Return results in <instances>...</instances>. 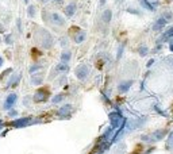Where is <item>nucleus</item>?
Instances as JSON below:
<instances>
[{
  "instance_id": "f257e3e1",
  "label": "nucleus",
  "mask_w": 173,
  "mask_h": 154,
  "mask_svg": "<svg viewBox=\"0 0 173 154\" xmlns=\"http://www.w3.org/2000/svg\"><path fill=\"white\" fill-rule=\"evenodd\" d=\"M39 43L43 46L45 49H50L52 47V45H53V38L52 35L49 34V31L46 30H39Z\"/></svg>"
},
{
  "instance_id": "f03ea898",
  "label": "nucleus",
  "mask_w": 173,
  "mask_h": 154,
  "mask_svg": "<svg viewBox=\"0 0 173 154\" xmlns=\"http://www.w3.org/2000/svg\"><path fill=\"white\" fill-rule=\"evenodd\" d=\"M166 135V130H157L155 132H153V134H150L149 136H143L142 139L143 141H147V142H157V141H161L164 136Z\"/></svg>"
},
{
  "instance_id": "7ed1b4c3",
  "label": "nucleus",
  "mask_w": 173,
  "mask_h": 154,
  "mask_svg": "<svg viewBox=\"0 0 173 154\" xmlns=\"http://www.w3.org/2000/svg\"><path fill=\"white\" fill-rule=\"evenodd\" d=\"M88 73H89V68L87 65H79L77 68H76V71H75V75H76V77L79 80H85L87 79V76H88Z\"/></svg>"
},
{
  "instance_id": "20e7f679",
  "label": "nucleus",
  "mask_w": 173,
  "mask_h": 154,
  "mask_svg": "<svg viewBox=\"0 0 173 154\" xmlns=\"http://www.w3.org/2000/svg\"><path fill=\"white\" fill-rule=\"evenodd\" d=\"M49 91L46 88H41L38 89L35 92V95H34V101H37V103H41V101H46L47 99H49Z\"/></svg>"
},
{
  "instance_id": "39448f33",
  "label": "nucleus",
  "mask_w": 173,
  "mask_h": 154,
  "mask_svg": "<svg viewBox=\"0 0 173 154\" xmlns=\"http://www.w3.org/2000/svg\"><path fill=\"white\" fill-rule=\"evenodd\" d=\"M72 111H73V107H72L71 104H66V106L61 107V108L58 110V116H60V118H68V116L71 115Z\"/></svg>"
},
{
  "instance_id": "423d86ee",
  "label": "nucleus",
  "mask_w": 173,
  "mask_h": 154,
  "mask_svg": "<svg viewBox=\"0 0 173 154\" xmlns=\"http://www.w3.org/2000/svg\"><path fill=\"white\" fill-rule=\"evenodd\" d=\"M50 20H52L54 24H57V26H64V24H65V19L57 12L50 14Z\"/></svg>"
},
{
  "instance_id": "0eeeda50",
  "label": "nucleus",
  "mask_w": 173,
  "mask_h": 154,
  "mask_svg": "<svg viewBox=\"0 0 173 154\" xmlns=\"http://www.w3.org/2000/svg\"><path fill=\"white\" fill-rule=\"evenodd\" d=\"M16 99H18V95H16V93H11V95H8L7 99H5V103H4L5 110H9V108L14 106V103L16 101Z\"/></svg>"
},
{
  "instance_id": "6e6552de",
  "label": "nucleus",
  "mask_w": 173,
  "mask_h": 154,
  "mask_svg": "<svg viewBox=\"0 0 173 154\" xmlns=\"http://www.w3.org/2000/svg\"><path fill=\"white\" fill-rule=\"evenodd\" d=\"M33 122V119L31 118H22V119H18V120H15L12 123L14 127H26L27 124H30Z\"/></svg>"
},
{
  "instance_id": "1a4fd4ad",
  "label": "nucleus",
  "mask_w": 173,
  "mask_h": 154,
  "mask_svg": "<svg viewBox=\"0 0 173 154\" xmlns=\"http://www.w3.org/2000/svg\"><path fill=\"white\" fill-rule=\"evenodd\" d=\"M76 8H77V5H76L75 1L69 3V4L65 7V15H66L68 18H72V16L75 15V12H76Z\"/></svg>"
},
{
  "instance_id": "9d476101",
  "label": "nucleus",
  "mask_w": 173,
  "mask_h": 154,
  "mask_svg": "<svg viewBox=\"0 0 173 154\" xmlns=\"http://www.w3.org/2000/svg\"><path fill=\"white\" fill-rule=\"evenodd\" d=\"M166 19L164 18V16H161V18H158L157 20H155V23L153 24V30L154 31H160L162 30V27H165V24H166Z\"/></svg>"
},
{
  "instance_id": "9b49d317",
  "label": "nucleus",
  "mask_w": 173,
  "mask_h": 154,
  "mask_svg": "<svg viewBox=\"0 0 173 154\" xmlns=\"http://www.w3.org/2000/svg\"><path fill=\"white\" fill-rule=\"evenodd\" d=\"M68 69H69V66H68L66 62H61V64L56 65L54 72H56V73H65V72H68ZM56 73H54V75H56Z\"/></svg>"
},
{
  "instance_id": "f8f14e48",
  "label": "nucleus",
  "mask_w": 173,
  "mask_h": 154,
  "mask_svg": "<svg viewBox=\"0 0 173 154\" xmlns=\"http://www.w3.org/2000/svg\"><path fill=\"white\" fill-rule=\"evenodd\" d=\"M170 38H173V27H169L168 30H166L164 34L161 35L160 42H166V41L170 39Z\"/></svg>"
},
{
  "instance_id": "ddd939ff",
  "label": "nucleus",
  "mask_w": 173,
  "mask_h": 154,
  "mask_svg": "<svg viewBox=\"0 0 173 154\" xmlns=\"http://www.w3.org/2000/svg\"><path fill=\"white\" fill-rule=\"evenodd\" d=\"M85 38H87V33L85 31H79L75 35V42L76 43H83Z\"/></svg>"
},
{
  "instance_id": "4468645a",
  "label": "nucleus",
  "mask_w": 173,
  "mask_h": 154,
  "mask_svg": "<svg viewBox=\"0 0 173 154\" xmlns=\"http://www.w3.org/2000/svg\"><path fill=\"white\" fill-rule=\"evenodd\" d=\"M133 85V81H124V83L119 84V87H118V89H119V92H127L130 89V87Z\"/></svg>"
},
{
  "instance_id": "2eb2a0df",
  "label": "nucleus",
  "mask_w": 173,
  "mask_h": 154,
  "mask_svg": "<svg viewBox=\"0 0 173 154\" xmlns=\"http://www.w3.org/2000/svg\"><path fill=\"white\" fill-rule=\"evenodd\" d=\"M102 19H103V22H106V23L111 22V19H112V11L111 9H106V11L103 12Z\"/></svg>"
},
{
  "instance_id": "dca6fc26",
  "label": "nucleus",
  "mask_w": 173,
  "mask_h": 154,
  "mask_svg": "<svg viewBox=\"0 0 173 154\" xmlns=\"http://www.w3.org/2000/svg\"><path fill=\"white\" fill-rule=\"evenodd\" d=\"M19 80H20V75H15L12 79L8 81V85H7V88H9V87H14V85H16V84L19 83Z\"/></svg>"
},
{
  "instance_id": "f3484780",
  "label": "nucleus",
  "mask_w": 173,
  "mask_h": 154,
  "mask_svg": "<svg viewBox=\"0 0 173 154\" xmlns=\"http://www.w3.org/2000/svg\"><path fill=\"white\" fill-rule=\"evenodd\" d=\"M71 58H72V54H71V52H62V54H61V61L62 62H69L71 61Z\"/></svg>"
},
{
  "instance_id": "a211bd4d",
  "label": "nucleus",
  "mask_w": 173,
  "mask_h": 154,
  "mask_svg": "<svg viewBox=\"0 0 173 154\" xmlns=\"http://www.w3.org/2000/svg\"><path fill=\"white\" fill-rule=\"evenodd\" d=\"M141 4H142L146 9H149V11H154V9H155V8H154V5L150 4V3H149L147 0H141Z\"/></svg>"
},
{
  "instance_id": "6ab92c4d",
  "label": "nucleus",
  "mask_w": 173,
  "mask_h": 154,
  "mask_svg": "<svg viewBox=\"0 0 173 154\" xmlns=\"http://www.w3.org/2000/svg\"><path fill=\"white\" fill-rule=\"evenodd\" d=\"M42 81H43V77H42V76H33V79H31V83L35 84V85L42 84Z\"/></svg>"
},
{
  "instance_id": "aec40b11",
  "label": "nucleus",
  "mask_w": 173,
  "mask_h": 154,
  "mask_svg": "<svg viewBox=\"0 0 173 154\" xmlns=\"http://www.w3.org/2000/svg\"><path fill=\"white\" fill-rule=\"evenodd\" d=\"M149 53V49H147V46H145V45H142L141 47H139V54L142 56V57H145L146 54Z\"/></svg>"
},
{
  "instance_id": "412c9836",
  "label": "nucleus",
  "mask_w": 173,
  "mask_h": 154,
  "mask_svg": "<svg viewBox=\"0 0 173 154\" xmlns=\"http://www.w3.org/2000/svg\"><path fill=\"white\" fill-rule=\"evenodd\" d=\"M166 147L170 150H173V132L170 134V136L168 138V142H166Z\"/></svg>"
},
{
  "instance_id": "4be33fe9",
  "label": "nucleus",
  "mask_w": 173,
  "mask_h": 154,
  "mask_svg": "<svg viewBox=\"0 0 173 154\" xmlns=\"http://www.w3.org/2000/svg\"><path fill=\"white\" fill-rule=\"evenodd\" d=\"M28 16H31V18L35 16V7H34V5H30V7H28Z\"/></svg>"
},
{
  "instance_id": "5701e85b",
  "label": "nucleus",
  "mask_w": 173,
  "mask_h": 154,
  "mask_svg": "<svg viewBox=\"0 0 173 154\" xmlns=\"http://www.w3.org/2000/svg\"><path fill=\"white\" fill-rule=\"evenodd\" d=\"M62 99H64V95H57V96L53 97V103H60Z\"/></svg>"
},
{
  "instance_id": "b1692460",
  "label": "nucleus",
  "mask_w": 173,
  "mask_h": 154,
  "mask_svg": "<svg viewBox=\"0 0 173 154\" xmlns=\"http://www.w3.org/2000/svg\"><path fill=\"white\" fill-rule=\"evenodd\" d=\"M41 68H42V66H41V65H34V66H31V68H30V73H34V72L39 71Z\"/></svg>"
},
{
  "instance_id": "393cba45",
  "label": "nucleus",
  "mask_w": 173,
  "mask_h": 154,
  "mask_svg": "<svg viewBox=\"0 0 173 154\" xmlns=\"http://www.w3.org/2000/svg\"><path fill=\"white\" fill-rule=\"evenodd\" d=\"M5 42H7V43H12V38H11V35L5 37Z\"/></svg>"
},
{
  "instance_id": "a878e982",
  "label": "nucleus",
  "mask_w": 173,
  "mask_h": 154,
  "mask_svg": "<svg viewBox=\"0 0 173 154\" xmlns=\"http://www.w3.org/2000/svg\"><path fill=\"white\" fill-rule=\"evenodd\" d=\"M153 62H154V61H153V60H150V61L147 62V66H151V64H153Z\"/></svg>"
},
{
  "instance_id": "bb28decb",
  "label": "nucleus",
  "mask_w": 173,
  "mask_h": 154,
  "mask_svg": "<svg viewBox=\"0 0 173 154\" xmlns=\"http://www.w3.org/2000/svg\"><path fill=\"white\" fill-rule=\"evenodd\" d=\"M1 65H3V58L0 57V66H1Z\"/></svg>"
},
{
  "instance_id": "cd10ccee",
  "label": "nucleus",
  "mask_w": 173,
  "mask_h": 154,
  "mask_svg": "<svg viewBox=\"0 0 173 154\" xmlns=\"http://www.w3.org/2000/svg\"><path fill=\"white\" fill-rule=\"evenodd\" d=\"M104 3H106V0H100V4H102V5L104 4Z\"/></svg>"
},
{
  "instance_id": "c85d7f7f",
  "label": "nucleus",
  "mask_w": 173,
  "mask_h": 154,
  "mask_svg": "<svg viewBox=\"0 0 173 154\" xmlns=\"http://www.w3.org/2000/svg\"><path fill=\"white\" fill-rule=\"evenodd\" d=\"M170 50H172V52H173V43L170 45Z\"/></svg>"
},
{
  "instance_id": "c756f323",
  "label": "nucleus",
  "mask_w": 173,
  "mask_h": 154,
  "mask_svg": "<svg viewBox=\"0 0 173 154\" xmlns=\"http://www.w3.org/2000/svg\"><path fill=\"white\" fill-rule=\"evenodd\" d=\"M1 124H3V122H1V120H0V128H1Z\"/></svg>"
},
{
  "instance_id": "7c9ffc66",
  "label": "nucleus",
  "mask_w": 173,
  "mask_h": 154,
  "mask_svg": "<svg viewBox=\"0 0 173 154\" xmlns=\"http://www.w3.org/2000/svg\"><path fill=\"white\" fill-rule=\"evenodd\" d=\"M172 43H173V41H172Z\"/></svg>"
}]
</instances>
